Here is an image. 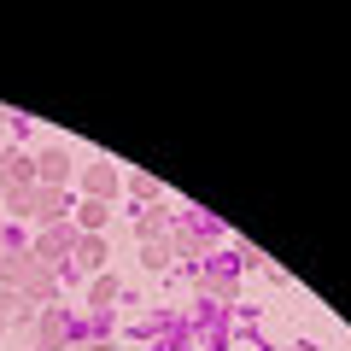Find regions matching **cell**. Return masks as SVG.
Here are the masks:
<instances>
[]
</instances>
